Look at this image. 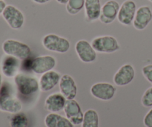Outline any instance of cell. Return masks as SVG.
<instances>
[{"instance_id":"cell-1","label":"cell","mask_w":152,"mask_h":127,"mask_svg":"<svg viewBox=\"0 0 152 127\" xmlns=\"http://www.w3.org/2000/svg\"><path fill=\"white\" fill-rule=\"evenodd\" d=\"M2 51L6 55L14 57L19 60H25L31 56V49L28 45L13 39L6 40L2 44Z\"/></svg>"},{"instance_id":"cell-2","label":"cell","mask_w":152,"mask_h":127,"mask_svg":"<svg viewBox=\"0 0 152 127\" xmlns=\"http://www.w3.org/2000/svg\"><path fill=\"white\" fill-rule=\"evenodd\" d=\"M17 90L23 96H30L38 92L39 83L37 78L29 74L18 73L14 77Z\"/></svg>"},{"instance_id":"cell-3","label":"cell","mask_w":152,"mask_h":127,"mask_svg":"<svg viewBox=\"0 0 152 127\" xmlns=\"http://www.w3.org/2000/svg\"><path fill=\"white\" fill-rule=\"evenodd\" d=\"M44 48L50 51L65 54L70 49L71 43L68 39L54 34H49L45 36L42 40Z\"/></svg>"},{"instance_id":"cell-4","label":"cell","mask_w":152,"mask_h":127,"mask_svg":"<svg viewBox=\"0 0 152 127\" xmlns=\"http://www.w3.org/2000/svg\"><path fill=\"white\" fill-rule=\"evenodd\" d=\"M20 101L10 94L7 86H2L0 92V110L5 112L16 114L22 110Z\"/></svg>"},{"instance_id":"cell-5","label":"cell","mask_w":152,"mask_h":127,"mask_svg":"<svg viewBox=\"0 0 152 127\" xmlns=\"http://www.w3.org/2000/svg\"><path fill=\"white\" fill-rule=\"evenodd\" d=\"M91 43L94 50L99 53L111 54L120 49L118 41L112 36L97 37L94 39Z\"/></svg>"},{"instance_id":"cell-6","label":"cell","mask_w":152,"mask_h":127,"mask_svg":"<svg viewBox=\"0 0 152 127\" xmlns=\"http://www.w3.org/2000/svg\"><path fill=\"white\" fill-rule=\"evenodd\" d=\"M1 15L7 25L12 29H20L25 23V16L23 13L17 7L11 4L6 6Z\"/></svg>"},{"instance_id":"cell-7","label":"cell","mask_w":152,"mask_h":127,"mask_svg":"<svg viewBox=\"0 0 152 127\" xmlns=\"http://www.w3.org/2000/svg\"><path fill=\"white\" fill-rule=\"evenodd\" d=\"M137 4L133 0H126L120 5L117 19L122 25L129 26L133 23L137 12Z\"/></svg>"},{"instance_id":"cell-8","label":"cell","mask_w":152,"mask_h":127,"mask_svg":"<svg viewBox=\"0 0 152 127\" xmlns=\"http://www.w3.org/2000/svg\"><path fill=\"white\" fill-rule=\"evenodd\" d=\"M56 60L50 55H42L37 57L32 60L31 70L35 74H43L44 73L50 71L55 68Z\"/></svg>"},{"instance_id":"cell-9","label":"cell","mask_w":152,"mask_h":127,"mask_svg":"<svg viewBox=\"0 0 152 127\" xmlns=\"http://www.w3.org/2000/svg\"><path fill=\"white\" fill-rule=\"evenodd\" d=\"M65 116L74 125L78 126L83 123L84 113L80 105L75 100H67L64 108Z\"/></svg>"},{"instance_id":"cell-10","label":"cell","mask_w":152,"mask_h":127,"mask_svg":"<svg viewBox=\"0 0 152 127\" xmlns=\"http://www.w3.org/2000/svg\"><path fill=\"white\" fill-rule=\"evenodd\" d=\"M75 51L80 60L86 63L93 62L96 59V51L91 43L87 40H79L75 45Z\"/></svg>"},{"instance_id":"cell-11","label":"cell","mask_w":152,"mask_h":127,"mask_svg":"<svg viewBox=\"0 0 152 127\" xmlns=\"http://www.w3.org/2000/svg\"><path fill=\"white\" fill-rule=\"evenodd\" d=\"M116 88L109 83H97L91 88V93L94 98L104 101H111L116 94Z\"/></svg>"},{"instance_id":"cell-12","label":"cell","mask_w":152,"mask_h":127,"mask_svg":"<svg viewBox=\"0 0 152 127\" xmlns=\"http://www.w3.org/2000/svg\"><path fill=\"white\" fill-rule=\"evenodd\" d=\"M120 5L116 0H109L102 6L99 19L103 24H111L117 18Z\"/></svg>"},{"instance_id":"cell-13","label":"cell","mask_w":152,"mask_h":127,"mask_svg":"<svg viewBox=\"0 0 152 127\" xmlns=\"http://www.w3.org/2000/svg\"><path fill=\"white\" fill-rule=\"evenodd\" d=\"M135 77V70L131 64L122 65L114 76V83L118 86H124L130 84Z\"/></svg>"},{"instance_id":"cell-14","label":"cell","mask_w":152,"mask_h":127,"mask_svg":"<svg viewBox=\"0 0 152 127\" xmlns=\"http://www.w3.org/2000/svg\"><path fill=\"white\" fill-rule=\"evenodd\" d=\"M152 20V10L149 6L143 5L137 10L133 25L138 31H142L147 28Z\"/></svg>"},{"instance_id":"cell-15","label":"cell","mask_w":152,"mask_h":127,"mask_svg":"<svg viewBox=\"0 0 152 127\" xmlns=\"http://www.w3.org/2000/svg\"><path fill=\"white\" fill-rule=\"evenodd\" d=\"M60 93L67 100H74L77 95V86L74 79L69 74L61 77L59 83Z\"/></svg>"},{"instance_id":"cell-16","label":"cell","mask_w":152,"mask_h":127,"mask_svg":"<svg viewBox=\"0 0 152 127\" xmlns=\"http://www.w3.org/2000/svg\"><path fill=\"white\" fill-rule=\"evenodd\" d=\"M61 77L59 73L51 70L42 74L39 80V88L42 92H46L52 90L59 83Z\"/></svg>"},{"instance_id":"cell-17","label":"cell","mask_w":152,"mask_h":127,"mask_svg":"<svg viewBox=\"0 0 152 127\" xmlns=\"http://www.w3.org/2000/svg\"><path fill=\"white\" fill-rule=\"evenodd\" d=\"M66 101L67 99L61 93H53L46 98L45 107L50 112H59L64 110Z\"/></svg>"},{"instance_id":"cell-18","label":"cell","mask_w":152,"mask_h":127,"mask_svg":"<svg viewBox=\"0 0 152 127\" xmlns=\"http://www.w3.org/2000/svg\"><path fill=\"white\" fill-rule=\"evenodd\" d=\"M19 67H20L19 59L14 57L6 55L1 60V71L3 74L7 77H15V76L18 74Z\"/></svg>"},{"instance_id":"cell-19","label":"cell","mask_w":152,"mask_h":127,"mask_svg":"<svg viewBox=\"0 0 152 127\" xmlns=\"http://www.w3.org/2000/svg\"><path fill=\"white\" fill-rule=\"evenodd\" d=\"M84 8L86 19L88 22H93L99 19L102 10L100 0H86Z\"/></svg>"},{"instance_id":"cell-20","label":"cell","mask_w":152,"mask_h":127,"mask_svg":"<svg viewBox=\"0 0 152 127\" xmlns=\"http://www.w3.org/2000/svg\"><path fill=\"white\" fill-rule=\"evenodd\" d=\"M46 127H74V125L66 117L56 113H50L45 118Z\"/></svg>"},{"instance_id":"cell-21","label":"cell","mask_w":152,"mask_h":127,"mask_svg":"<svg viewBox=\"0 0 152 127\" xmlns=\"http://www.w3.org/2000/svg\"><path fill=\"white\" fill-rule=\"evenodd\" d=\"M82 127H99V115L94 109H88L84 113Z\"/></svg>"},{"instance_id":"cell-22","label":"cell","mask_w":152,"mask_h":127,"mask_svg":"<svg viewBox=\"0 0 152 127\" xmlns=\"http://www.w3.org/2000/svg\"><path fill=\"white\" fill-rule=\"evenodd\" d=\"M86 0H69L66 4V10L69 14L76 15L85 7Z\"/></svg>"},{"instance_id":"cell-23","label":"cell","mask_w":152,"mask_h":127,"mask_svg":"<svg viewBox=\"0 0 152 127\" xmlns=\"http://www.w3.org/2000/svg\"><path fill=\"white\" fill-rule=\"evenodd\" d=\"M28 124L29 120L24 113H16L10 120V127H28Z\"/></svg>"},{"instance_id":"cell-24","label":"cell","mask_w":152,"mask_h":127,"mask_svg":"<svg viewBox=\"0 0 152 127\" xmlns=\"http://www.w3.org/2000/svg\"><path fill=\"white\" fill-rule=\"evenodd\" d=\"M141 103L145 107H152V87L148 88L145 92L141 99Z\"/></svg>"},{"instance_id":"cell-25","label":"cell","mask_w":152,"mask_h":127,"mask_svg":"<svg viewBox=\"0 0 152 127\" xmlns=\"http://www.w3.org/2000/svg\"><path fill=\"white\" fill-rule=\"evenodd\" d=\"M142 73L145 79L152 84V64H148L142 67Z\"/></svg>"},{"instance_id":"cell-26","label":"cell","mask_w":152,"mask_h":127,"mask_svg":"<svg viewBox=\"0 0 152 127\" xmlns=\"http://www.w3.org/2000/svg\"><path fill=\"white\" fill-rule=\"evenodd\" d=\"M143 123L145 127H152V109L148 111L144 117Z\"/></svg>"},{"instance_id":"cell-27","label":"cell","mask_w":152,"mask_h":127,"mask_svg":"<svg viewBox=\"0 0 152 127\" xmlns=\"http://www.w3.org/2000/svg\"><path fill=\"white\" fill-rule=\"evenodd\" d=\"M6 6H7V4H6L5 1L4 0H0V15L2 14Z\"/></svg>"},{"instance_id":"cell-28","label":"cell","mask_w":152,"mask_h":127,"mask_svg":"<svg viewBox=\"0 0 152 127\" xmlns=\"http://www.w3.org/2000/svg\"><path fill=\"white\" fill-rule=\"evenodd\" d=\"M51 0H33V1H34L35 3H37V4H45V3L49 2Z\"/></svg>"},{"instance_id":"cell-29","label":"cell","mask_w":152,"mask_h":127,"mask_svg":"<svg viewBox=\"0 0 152 127\" xmlns=\"http://www.w3.org/2000/svg\"><path fill=\"white\" fill-rule=\"evenodd\" d=\"M68 1H69V0H56V1L61 4H66Z\"/></svg>"},{"instance_id":"cell-30","label":"cell","mask_w":152,"mask_h":127,"mask_svg":"<svg viewBox=\"0 0 152 127\" xmlns=\"http://www.w3.org/2000/svg\"><path fill=\"white\" fill-rule=\"evenodd\" d=\"M1 87H2V76H1V72H0V92H1Z\"/></svg>"},{"instance_id":"cell-31","label":"cell","mask_w":152,"mask_h":127,"mask_svg":"<svg viewBox=\"0 0 152 127\" xmlns=\"http://www.w3.org/2000/svg\"><path fill=\"white\" fill-rule=\"evenodd\" d=\"M149 1H151V2H152V0H149Z\"/></svg>"}]
</instances>
